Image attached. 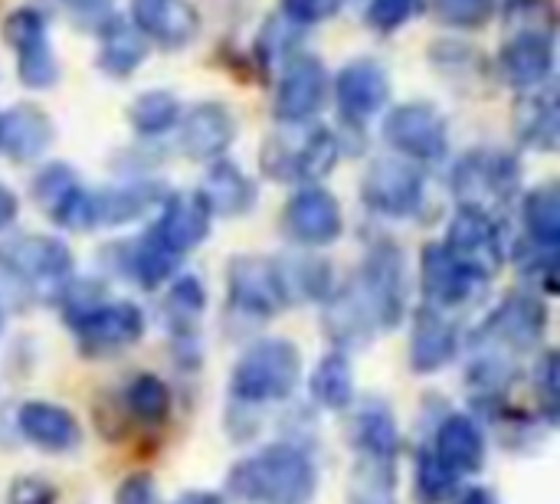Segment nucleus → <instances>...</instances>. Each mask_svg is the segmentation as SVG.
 Returning a JSON list of instances; mask_svg holds the SVG:
<instances>
[{
	"instance_id": "1",
	"label": "nucleus",
	"mask_w": 560,
	"mask_h": 504,
	"mask_svg": "<svg viewBox=\"0 0 560 504\" xmlns=\"http://www.w3.org/2000/svg\"><path fill=\"white\" fill-rule=\"evenodd\" d=\"M315 462L292 443L266 446L262 453L236 462L226 479L230 495L246 504H308L315 499Z\"/></svg>"
},
{
	"instance_id": "2",
	"label": "nucleus",
	"mask_w": 560,
	"mask_h": 504,
	"mask_svg": "<svg viewBox=\"0 0 560 504\" xmlns=\"http://www.w3.org/2000/svg\"><path fill=\"white\" fill-rule=\"evenodd\" d=\"M302 377V354L292 341L262 338L243 351L233 367V397L240 403L285 400Z\"/></svg>"
},
{
	"instance_id": "3",
	"label": "nucleus",
	"mask_w": 560,
	"mask_h": 504,
	"mask_svg": "<svg viewBox=\"0 0 560 504\" xmlns=\"http://www.w3.org/2000/svg\"><path fill=\"white\" fill-rule=\"evenodd\" d=\"M354 292L368 305L377 331H390L400 325L404 308H407V269L404 256L394 243H377L354 282Z\"/></svg>"
},
{
	"instance_id": "4",
	"label": "nucleus",
	"mask_w": 560,
	"mask_h": 504,
	"mask_svg": "<svg viewBox=\"0 0 560 504\" xmlns=\"http://www.w3.org/2000/svg\"><path fill=\"white\" fill-rule=\"evenodd\" d=\"M338 164V141L328 128H305L299 121V131L292 138H276L266 144L262 167L279 180H318L328 177Z\"/></svg>"
},
{
	"instance_id": "5",
	"label": "nucleus",
	"mask_w": 560,
	"mask_h": 504,
	"mask_svg": "<svg viewBox=\"0 0 560 504\" xmlns=\"http://www.w3.org/2000/svg\"><path fill=\"white\" fill-rule=\"evenodd\" d=\"M545 325H548V312L535 295H512L479 328L476 351H499L509 358L528 354L538 348Z\"/></svg>"
},
{
	"instance_id": "6",
	"label": "nucleus",
	"mask_w": 560,
	"mask_h": 504,
	"mask_svg": "<svg viewBox=\"0 0 560 504\" xmlns=\"http://www.w3.org/2000/svg\"><path fill=\"white\" fill-rule=\"evenodd\" d=\"M443 249L472 276L479 279H492L502 262H505V246H502V233L492 220V213L479 210V207H459Z\"/></svg>"
},
{
	"instance_id": "7",
	"label": "nucleus",
	"mask_w": 560,
	"mask_h": 504,
	"mask_svg": "<svg viewBox=\"0 0 560 504\" xmlns=\"http://www.w3.org/2000/svg\"><path fill=\"white\" fill-rule=\"evenodd\" d=\"M518 187V161L502 151H472L453 171V190L459 207H479L489 213V203H505Z\"/></svg>"
},
{
	"instance_id": "8",
	"label": "nucleus",
	"mask_w": 560,
	"mask_h": 504,
	"mask_svg": "<svg viewBox=\"0 0 560 504\" xmlns=\"http://www.w3.org/2000/svg\"><path fill=\"white\" fill-rule=\"evenodd\" d=\"M0 266L33 289H66L72 279V256L52 236H16L3 243Z\"/></svg>"
},
{
	"instance_id": "9",
	"label": "nucleus",
	"mask_w": 560,
	"mask_h": 504,
	"mask_svg": "<svg viewBox=\"0 0 560 504\" xmlns=\"http://www.w3.org/2000/svg\"><path fill=\"white\" fill-rule=\"evenodd\" d=\"M79 351L85 358H108L144 335V315L131 302H98L92 312H85L79 321H72Z\"/></svg>"
},
{
	"instance_id": "10",
	"label": "nucleus",
	"mask_w": 560,
	"mask_h": 504,
	"mask_svg": "<svg viewBox=\"0 0 560 504\" xmlns=\"http://www.w3.org/2000/svg\"><path fill=\"white\" fill-rule=\"evenodd\" d=\"M230 305L249 318H272L289 305L279 262L262 256H240L230 266Z\"/></svg>"
},
{
	"instance_id": "11",
	"label": "nucleus",
	"mask_w": 560,
	"mask_h": 504,
	"mask_svg": "<svg viewBox=\"0 0 560 504\" xmlns=\"http://www.w3.org/2000/svg\"><path fill=\"white\" fill-rule=\"evenodd\" d=\"M384 138L390 148H397L404 157L413 161H440L450 148L446 118L427 102H410L394 108L384 121Z\"/></svg>"
},
{
	"instance_id": "12",
	"label": "nucleus",
	"mask_w": 560,
	"mask_h": 504,
	"mask_svg": "<svg viewBox=\"0 0 560 504\" xmlns=\"http://www.w3.org/2000/svg\"><path fill=\"white\" fill-rule=\"evenodd\" d=\"M361 197L381 216H413L423 207V174L397 157L374 161L361 184Z\"/></svg>"
},
{
	"instance_id": "13",
	"label": "nucleus",
	"mask_w": 560,
	"mask_h": 504,
	"mask_svg": "<svg viewBox=\"0 0 560 504\" xmlns=\"http://www.w3.org/2000/svg\"><path fill=\"white\" fill-rule=\"evenodd\" d=\"M3 39L16 52V72L23 85L49 89L59 79V66L46 36V20L36 10H13L3 23Z\"/></svg>"
},
{
	"instance_id": "14",
	"label": "nucleus",
	"mask_w": 560,
	"mask_h": 504,
	"mask_svg": "<svg viewBox=\"0 0 560 504\" xmlns=\"http://www.w3.org/2000/svg\"><path fill=\"white\" fill-rule=\"evenodd\" d=\"M282 226L289 239L299 246H331L345 230V216H341L338 200L328 190L305 187L285 203Z\"/></svg>"
},
{
	"instance_id": "15",
	"label": "nucleus",
	"mask_w": 560,
	"mask_h": 504,
	"mask_svg": "<svg viewBox=\"0 0 560 504\" xmlns=\"http://www.w3.org/2000/svg\"><path fill=\"white\" fill-rule=\"evenodd\" d=\"M328 95V75L325 66L315 56H295L276 89V115L285 125L308 121Z\"/></svg>"
},
{
	"instance_id": "16",
	"label": "nucleus",
	"mask_w": 560,
	"mask_h": 504,
	"mask_svg": "<svg viewBox=\"0 0 560 504\" xmlns=\"http://www.w3.org/2000/svg\"><path fill=\"white\" fill-rule=\"evenodd\" d=\"M502 75L518 89H538L555 69V30H515L499 52Z\"/></svg>"
},
{
	"instance_id": "17",
	"label": "nucleus",
	"mask_w": 560,
	"mask_h": 504,
	"mask_svg": "<svg viewBox=\"0 0 560 504\" xmlns=\"http://www.w3.org/2000/svg\"><path fill=\"white\" fill-rule=\"evenodd\" d=\"M482 289H486V279L466 272V269L443 249V243L423 249V292H427V305H430V308L443 312V308L469 305Z\"/></svg>"
},
{
	"instance_id": "18",
	"label": "nucleus",
	"mask_w": 560,
	"mask_h": 504,
	"mask_svg": "<svg viewBox=\"0 0 560 504\" xmlns=\"http://www.w3.org/2000/svg\"><path fill=\"white\" fill-rule=\"evenodd\" d=\"M335 95H338V108L348 121L354 125H364L368 118H374L387 98H390V82H387V72L371 62V59H358V62H348L341 72H338V82H335Z\"/></svg>"
},
{
	"instance_id": "19",
	"label": "nucleus",
	"mask_w": 560,
	"mask_h": 504,
	"mask_svg": "<svg viewBox=\"0 0 560 504\" xmlns=\"http://www.w3.org/2000/svg\"><path fill=\"white\" fill-rule=\"evenodd\" d=\"M236 138L233 112L220 102H200L190 108L184 128H180V148L194 161H213L220 157L230 141Z\"/></svg>"
},
{
	"instance_id": "20",
	"label": "nucleus",
	"mask_w": 560,
	"mask_h": 504,
	"mask_svg": "<svg viewBox=\"0 0 560 504\" xmlns=\"http://www.w3.org/2000/svg\"><path fill=\"white\" fill-rule=\"evenodd\" d=\"M16 426L26 443L46 453H72L82 443L79 420L66 407H56V403H43V400L23 403L16 413Z\"/></svg>"
},
{
	"instance_id": "21",
	"label": "nucleus",
	"mask_w": 560,
	"mask_h": 504,
	"mask_svg": "<svg viewBox=\"0 0 560 504\" xmlns=\"http://www.w3.org/2000/svg\"><path fill=\"white\" fill-rule=\"evenodd\" d=\"M430 453L459 479L472 476L486 466V433L479 430V423L472 417L453 413L440 423Z\"/></svg>"
},
{
	"instance_id": "22",
	"label": "nucleus",
	"mask_w": 560,
	"mask_h": 504,
	"mask_svg": "<svg viewBox=\"0 0 560 504\" xmlns=\"http://www.w3.org/2000/svg\"><path fill=\"white\" fill-rule=\"evenodd\" d=\"M131 16L141 36L161 46H184L197 33V10L187 0H131Z\"/></svg>"
},
{
	"instance_id": "23",
	"label": "nucleus",
	"mask_w": 560,
	"mask_h": 504,
	"mask_svg": "<svg viewBox=\"0 0 560 504\" xmlns=\"http://www.w3.org/2000/svg\"><path fill=\"white\" fill-rule=\"evenodd\" d=\"M52 144V121L36 105H13L0 115V151L10 161H36Z\"/></svg>"
},
{
	"instance_id": "24",
	"label": "nucleus",
	"mask_w": 560,
	"mask_h": 504,
	"mask_svg": "<svg viewBox=\"0 0 560 504\" xmlns=\"http://www.w3.org/2000/svg\"><path fill=\"white\" fill-rule=\"evenodd\" d=\"M456 348H459L456 328L443 318V312H436V308L427 305L417 315V325H413L410 367L417 374H436V371H443L456 358Z\"/></svg>"
},
{
	"instance_id": "25",
	"label": "nucleus",
	"mask_w": 560,
	"mask_h": 504,
	"mask_svg": "<svg viewBox=\"0 0 560 504\" xmlns=\"http://www.w3.org/2000/svg\"><path fill=\"white\" fill-rule=\"evenodd\" d=\"M154 230L184 256L187 249L203 243V236L210 233V210L200 200V194H194V197L174 194L171 200H164V210L154 220Z\"/></svg>"
},
{
	"instance_id": "26",
	"label": "nucleus",
	"mask_w": 560,
	"mask_h": 504,
	"mask_svg": "<svg viewBox=\"0 0 560 504\" xmlns=\"http://www.w3.org/2000/svg\"><path fill=\"white\" fill-rule=\"evenodd\" d=\"M200 200L207 203L210 216H243L256 203V187L236 164L217 161L200 187Z\"/></svg>"
},
{
	"instance_id": "27",
	"label": "nucleus",
	"mask_w": 560,
	"mask_h": 504,
	"mask_svg": "<svg viewBox=\"0 0 560 504\" xmlns=\"http://www.w3.org/2000/svg\"><path fill=\"white\" fill-rule=\"evenodd\" d=\"M348 443L361 456L397 459V453H400V433H397V423H394L390 410L384 403H364L354 413V420H351Z\"/></svg>"
},
{
	"instance_id": "28",
	"label": "nucleus",
	"mask_w": 560,
	"mask_h": 504,
	"mask_svg": "<svg viewBox=\"0 0 560 504\" xmlns=\"http://www.w3.org/2000/svg\"><path fill=\"white\" fill-rule=\"evenodd\" d=\"M515 121H518V138H522L528 148L555 151L560 134V108L555 89H545V92L535 89L532 95H525V98L518 102Z\"/></svg>"
},
{
	"instance_id": "29",
	"label": "nucleus",
	"mask_w": 560,
	"mask_h": 504,
	"mask_svg": "<svg viewBox=\"0 0 560 504\" xmlns=\"http://www.w3.org/2000/svg\"><path fill=\"white\" fill-rule=\"evenodd\" d=\"M148 56V43L144 36L138 33L135 23H125V20H108L102 26V52H98V66L108 72V75H131Z\"/></svg>"
},
{
	"instance_id": "30",
	"label": "nucleus",
	"mask_w": 560,
	"mask_h": 504,
	"mask_svg": "<svg viewBox=\"0 0 560 504\" xmlns=\"http://www.w3.org/2000/svg\"><path fill=\"white\" fill-rule=\"evenodd\" d=\"M184 256L151 226L138 243H135V253L128 256V266H131V276L141 289H158L161 282H167L177 269Z\"/></svg>"
},
{
	"instance_id": "31",
	"label": "nucleus",
	"mask_w": 560,
	"mask_h": 504,
	"mask_svg": "<svg viewBox=\"0 0 560 504\" xmlns=\"http://www.w3.org/2000/svg\"><path fill=\"white\" fill-rule=\"evenodd\" d=\"M348 502L351 504H397V472L394 459L361 456L348 479Z\"/></svg>"
},
{
	"instance_id": "32",
	"label": "nucleus",
	"mask_w": 560,
	"mask_h": 504,
	"mask_svg": "<svg viewBox=\"0 0 560 504\" xmlns=\"http://www.w3.org/2000/svg\"><path fill=\"white\" fill-rule=\"evenodd\" d=\"M203 305H207V292L194 276H184L171 285L164 302V318L177 341L194 344V331H197V318L203 315Z\"/></svg>"
},
{
	"instance_id": "33",
	"label": "nucleus",
	"mask_w": 560,
	"mask_h": 504,
	"mask_svg": "<svg viewBox=\"0 0 560 504\" xmlns=\"http://www.w3.org/2000/svg\"><path fill=\"white\" fill-rule=\"evenodd\" d=\"M522 220L528 226V239L545 246V249H558L560 243V194L555 184H545L538 190H532L525 197L522 207Z\"/></svg>"
},
{
	"instance_id": "34",
	"label": "nucleus",
	"mask_w": 560,
	"mask_h": 504,
	"mask_svg": "<svg viewBox=\"0 0 560 504\" xmlns=\"http://www.w3.org/2000/svg\"><path fill=\"white\" fill-rule=\"evenodd\" d=\"M125 407L141 426H161L171 417V390L154 374H138L125 390Z\"/></svg>"
},
{
	"instance_id": "35",
	"label": "nucleus",
	"mask_w": 560,
	"mask_h": 504,
	"mask_svg": "<svg viewBox=\"0 0 560 504\" xmlns=\"http://www.w3.org/2000/svg\"><path fill=\"white\" fill-rule=\"evenodd\" d=\"M354 394V371L345 354H328L312 377V397L328 410H345Z\"/></svg>"
},
{
	"instance_id": "36",
	"label": "nucleus",
	"mask_w": 560,
	"mask_h": 504,
	"mask_svg": "<svg viewBox=\"0 0 560 504\" xmlns=\"http://www.w3.org/2000/svg\"><path fill=\"white\" fill-rule=\"evenodd\" d=\"M161 190L154 184H135V187H118L108 194H95V213L98 223H125L144 213Z\"/></svg>"
},
{
	"instance_id": "37",
	"label": "nucleus",
	"mask_w": 560,
	"mask_h": 504,
	"mask_svg": "<svg viewBox=\"0 0 560 504\" xmlns=\"http://www.w3.org/2000/svg\"><path fill=\"white\" fill-rule=\"evenodd\" d=\"M128 118H131V125L141 131V134H161V131H167L171 125H177V118H180V105H177V98L171 95V92H144V95H138L135 102H131V108H128Z\"/></svg>"
},
{
	"instance_id": "38",
	"label": "nucleus",
	"mask_w": 560,
	"mask_h": 504,
	"mask_svg": "<svg viewBox=\"0 0 560 504\" xmlns=\"http://www.w3.org/2000/svg\"><path fill=\"white\" fill-rule=\"evenodd\" d=\"M459 476L450 472L430 449L420 453V462H417V499L420 504H443L453 502L456 492H459Z\"/></svg>"
},
{
	"instance_id": "39",
	"label": "nucleus",
	"mask_w": 560,
	"mask_h": 504,
	"mask_svg": "<svg viewBox=\"0 0 560 504\" xmlns=\"http://www.w3.org/2000/svg\"><path fill=\"white\" fill-rule=\"evenodd\" d=\"M79 187V180H75V171L69 167V164H49V167H43L39 174H36V180H33V197H36V203L52 216L66 200H69V194Z\"/></svg>"
},
{
	"instance_id": "40",
	"label": "nucleus",
	"mask_w": 560,
	"mask_h": 504,
	"mask_svg": "<svg viewBox=\"0 0 560 504\" xmlns=\"http://www.w3.org/2000/svg\"><path fill=\"white\" fill-rule=\"evenodd\" d=\"M430 7H433L436 20H443L450 26L476 30L492 16L495 0H430Z\"/></svg>"
},
{
	"instance_id": "41",
	"label": "nucleus",
	"mask_w": 560,
	"mask_h": 504,
	"mask_svg": "<svg viewBox=\"0 0 560 504\" xmlns=\"http://www.w3.org/2000/svg\"><path fill=\"white\" fill-rule=\"evenodd\" d=\"M423 0H371L368 7V23L381 33H390L397 26H404L407 20H413L420 13Z\"/></svg>"
},
{
	"instance_id": "42",
	"label": "nucleus",
	"mask_w": 560,
	"mask_h": 504,
	"mask_svg": "<svg viewBox=\"0 0 560 504\" xmlns=\"http://www.w3.org/2000/svg\"><path fill=\"white\" fill-rule=\"evenodd\" d=\"M558 354L548 351L538 364H535V394H538V403L545 410V417L555 423L558 420Z\"/></svg>"
},
{
	"instance_id": "43",
	"label": "nucleus",
	"mask_w": 560,
	"mask_h": 504,
	"mask_svg": "<svg viewBox=\"0 0 560 504\" xmlns=\"http://www.w3.org/2000/svg\"><path fill=\"white\" fill-rule=\"evenodd\" d=\"M345 0H282V10L292 23H322L341 10Z\"/></svg>"
},
{
	"instance_id": "44",
	"label": "nucleus",
	"mask_w": 560,
	"mask_h": 504,
	"mask_svg": "<svg viewBox=\"0 0 560 504\" xmlns=\"http://www.w3.org/2000/svg\"><path fill=\"white\" fill-rule=\"evenodd\" d=\"M56 489L43 479H16L7 492L10 504H56Z\"/></svg>"
},
{
	"instance_id": "45",
	"label": "nucleus",
	"mask_w": 560,
	"mask_h": 504,
	"mask_svg": "<svg viewBox=\"0 0 560 504\" xmlns=\"http://www.w3.org/2000/svg\"><path fill=\"white\" fill-rule=\"evenodd\" d=\"M115 504H161V495L154 489V479L138 472V476H128L121 485H118V495Z\"/></svg>"
},
{
	"instance_id": "46",
	"label": "nucleus",
	"mask_w": 560,
	"mask_h": 504,
	"mask_svg": "<svg viewBox=\"0 0 560 504\" xmlns=\"http://www.w3.org/2000/svg\"><path fill=\"white\" fill-rule=\"evenodd\" d=\"M453 504H499V499H495V492H492V489L472 485V489H466L459 499H453Z\"/></svg>"
},
{
	"instance_id": "47",
	"label": "nucleus",
	"mask_w": 560,
	"mask_h": 504,
	"mask_svg": "<svg viewBox=\"0 0 560 504\" xmlns=\"http://www.w3.org/2000/svg\"><path fill=\"white\" fill-rule=\"evenodd\" d=\"M13 220H16V197L7 187H0V230H7Z\"/></svg>"
},
{
	"instance_id": "48",
	"label": "nucleus",
	"mask_w": 560,
	"mask_h": 504,
	"mask_svg": "<svg viewBox=\"0 0 560 504\" xmlns=\"http://www.w3.org/2000/svg\"><path fill=\"white\" fill-rule=\"evenodd\" d=\"M62 3L79 16H95V13H105L108 7V0H62Z\"/></svg>"
},
{
	"instance_id": "49",
	"label": "nucleus",
	"mask_w": 560,
	"mask_h": 504,
	"mask_svg": "<svg viewBox=\"0 0 560 504\" xmlns=\"http://www.w3.org/2000/svg\"><path fill=\"white\" fill-rule=\"evenodd\" d=\"M174 504H223L220 495H210V492H187V495H180Z\"/></svg>"
},
{
	"instance_id": "50",
	"label": "nucleus",
	"mask_w": 560,
	"mask_h": 504,
	"mask_svg": "<svg viewBox=\"0 0 560 504\" xmlns=\"http://www.w3.org/2000/svg\"><path fill=\"white\" fill-rule=\"evenodd\" d=\"M0 328H3V308H0Z\"/></svg>"
}]
</instances>
